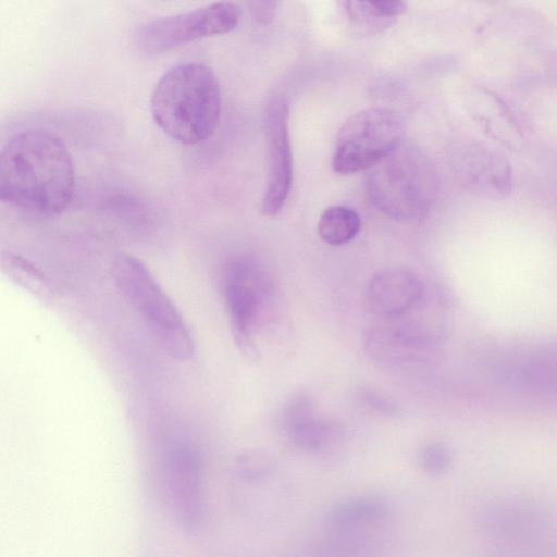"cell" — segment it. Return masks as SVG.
Segmentation results:
<instances>
[{
  "label": "cell",
  "instance_id": "14",
  "mask_svg": "<svg viewBox=\"0 0 557 557\" xmlns=\"http://www.w3.org/2000/svg\"><path fill=\"white\" fill-rule=\"evenodd\" d=\"M467 157L468 180L479 191L504 196L510 190L511 171L503 156L485 146L474 145Z\"/></svg>",
  "mask_w": 557,
  "mask_h": 557
},
{
  "label": "cell",
  "instance_id": "19",
  "mask_svg": "<svg viewBox=\"0 0 557 557\" xmlns=\"http://www.w3.org/2000/svg\"><path fill=\"white\" fill-rule=\"evenodd\" d=\"M2 270L8 277L27 293L39 299H47L51 294L49 281L29 260L11 252L2 255Z\"/></svg>",
  "mask_w": 557,
  "mask_h": 557
},
{
  "label": "cell",
  "instance_id": "16",
  "mask_svg": "<svg viewBox=\"0 0 557 557\" xmlns=\"http://www.w3.org/2000/svg\"><path fill=\"white\" fill-rule=\"evenodd\" d=\"M519 379L532 391L557 395V343L530 352L520 366Z\"/></svg>",
  "mask_w": 557,
  "mask_h": 557
},
{
  "label": "cell",
  "instance_id": "21",
  "mask_svg": "<svg viewBox=\"0 0 557 557\" xmlns=\"http://www.w3.org/2000/svg\"><path fill=\"white\" fill-rule=\"evenodd\" d=\"M363 396L367 403L370 404V406L376 409L377 411L387 414L395 413L397 411L396 406L389 399L380 396L374 392L367 391Z\"/></svg>",
  "mask_w": 557,
  "mask_h": 557
},
{
  "label": "cell",
  "instance_id": "8",
  "mask_svg": "<svg viewBox=\"0 0 557 557\" xmlns=\"http://www.w3.org/2000/svg\"><path fill=\"white\" fill-rule=\"evenodd\" d=\"M267 271L250 257H237L225 267L224 300L234 342L248 357L256 355L252 330L272 284Z\"/></svg>",
  "mask_w": 557,
  "mask_h": 557
},
{
  "label": "cell",
  "instance_id": "15",
  "mask_svg": "<svg viewBox=\"0 0 557 557\" xmlns=\"http://www.w3.org/2000/svg\"><path fill=\"white\" fill-rule=\"evenodd\" d=\"M386 503L376 497H361L332 508L325 521L336 532H350L376 523L386 517Z\"/></svg>",
  "mask_w": 557,
  "mask_h": 557
},
{
  "label": "cell",
  "instance_id": "4",
  "mask_svg": "<svg viewBox=\"0 0 557 557\" xmlns=\"http://www.w3.org/2000/svg\"><path fill=\"white\" fill-rule=\"evenodd\" d=\"M111 274L122 297L140 314L169 356L186 361L195 354L193 337L180 311L153 274L138 258L120 253Z\"/></svg>",
  "mask_w": 557,
  "mask_h": 557
},
{
  "label": "cell",
  "instance_id": "2",
  "mask_svg": "<svg viewBox=\"0 0 557 557\" xmlns=\"http://www.w3.org/2000/svg\"><path fill=\"white\" fill-rule=\"evenodd\" d=\"M221 107L219 81L212 69L200 62H184L168 69L150 97L154 123L184 145L199 144L213 134Z\"/></svg>",
  "mask_w": 557,
  "mask_h": 557
},
{
  "label": "cell",
  "instance_id": "20",
  "mask_svg": "<svg viewBox=\"0 0 557 557\" xmlns=\"http://www.w3.org/2000/svg\"><path fill=\"white\" fill-rule=\"evenodd\" d=\"M418 460L424 471L431 474H438L448 468L451 456L446 445L431 443L421 448Z\"/></svg>",
  "mask_w": 557,
  "mask_h": 557
},
{
  "label": "cell",
  "instance_id": "10",
  "mask_svg": "<svg viewBox=\"0 0 557 557\" xmlns=\"http://www.w3.org/2000/svg\"><path fill=\"white\" fill-rule=\"evenodd\" d=\"M424 285L411 269L392 267L375 273L367 287V302L372 313L399 318L414 309L423 299Z\"/></svg>",
  "mask_w": 557,
  "mask_h": 557
},
{
  "label": "cell",
  "instance_id": "12",
  "mask_svg": "<svg viewBox=\"0 0 557 557\" xmlns=\"http://www.w3.org/2000/svg\"><path fill=\"white\" fill-rule=\"evenodd\" d=\"M363 344L372 358L388 363L422 359L429 347L425 337L417 331L392 326L368 329Z\"/></svg>",
  "mask_w": 557,
  "mask_h": 557
},
{
  "label": "cell",
  "instance_id": "13",
  "mask_svg": "<svg viewBox=\"0 0 557 557\" xmlns=\"http://www.w3.org/2000/svg\"><path fill=\"white\" fill-rule=\"evenodd\" d=\"M284 421L290 442L306 451L321 450L337 436L333 424L312 416L306 397H297L290 401Z\"/></svg>",
  "mask_w": 557,
  "mask_h": 557
},
{
  "label": "cell",
  "instance_id": "3",
  "mask_svg": "<svg viewBox=\"0 0 557 557\" xmlns=\"http://www.w3.org/2000/svg\"><path fill=\"white\" fill-rule=\"evenodd\" d=\"M436 172L417 147L401 144L392 154L371 168L367 191L384 214L401 222L424 219L435 199Z\"/></svg>",
  "mask_w": 557,
  "mask_h": 557
},
{
  "label": "cell",
  "instance_id": "6",
  "mask_svg": "<svg viewBox=\"0 0 557 557\" xmlns=\"http://www.w3.org/2000/svg\"><path fill=\"white\" fill-rule=\"evenodd\" d=\"M240 14V8L234 2H212L143 23L135 33V44L148 53L164 52L197 39L228 33L238 24Z\"/></svg>",
  "mask_w": 557,
  "mask_h": 557
},
{
  "label": "cell",
  "instance_id": "7",
  "mask_svg": "<svg viewBox=\"0 0 557 557\" xmlns=\"http://www.w3.org/2000/svg\"><path fill=\"white\" fill-rule=\"evenodd\" d=\"M160 463V486L174 518L187 530H196L205 518L202 461L187 440L166 444Z\"/></svg>",
  "mask_w": 557,
  "mask_h": 557
},
{
  "label": "cell",
  "instance_id": "9",
  "mask_svg": "<svg viewBox=\"0 0 557 557\" xmlns=\"http://www.w3.org/2000/svg\"><path fill=\"white\" fill-rule=\"evenodd\" d=\"M267 187L262 198L263 215L274 216L283 208L293 183V156L288 133V103L272 97L265 108Z\"/></svg>",
  "mask_w": 557,
  "mask_h": 557
},
{
  "label": "cell",
  "instance_id": "11",
  "mask_svg": "<svg viewBox=\"0 0 557 557\" xmlns=\"http://www.w3.org/2000/svg\"><path fill=\"white\" fill-rule=\"evenodd\" d=\"M486 530L497 537L520 543L543 542L550 536L552 523L539 508L525 504H500L484 515Z\"/></svg>",
  "mask_w": 557,
  "mask_h": 557
},
{
  "label": "cell",
  "instance_id": "1",
  "mask_svg": "<svg viewBox=\"0 0 557 557\" xmlns=\"http://www.w3.org/2000/svg\"><path fill=\"white\" fill-rule=\"evenodd\" d=\"M75 191V170L64 141L44 128L13 134L0 153V199L45 215L62 212Z\"/></svg>",
  "mask_w": 557,
  "mask_h": 557
},
{
  "label": "cell",
  "instance_id": "17",
  "mask_svg": "<svg viewBox=\"0 0 557 557\" xmlns=\"http://www.w3.org/2000/svg\"><path fill=\"white\" fill-rule=\"evenodd\" d=\"M361 228L359 214L351 208L332 206L326 208L318 222L320 238L333 246L352 240Z\"/></svg>",
  "mask_w": 557,
  "mask_h": 557
},
{
  "label": "cell",
  "instance_id": "18",
  "mask_svg": "<svg viewBox=\"0 0 557 557\" xmlns=\"http://www.w3.org/2000/svg\"><path fill=\"white\" fill-rule=\"evenodd\" d=\"M383 552L371 539L338 533L311 545L302 557H384Z\"/></svg>",
  "mask_w": 557,
  "mask_h": 557
},
{
  "label": "cell",
  "instance_id": "5",
  "mask_svg": "<svg viewBox=\"0 0 557 557\" xmlns=\"http://www.w3.org/2000/svg\"><path fill=\"white\" fill-rule=\"evenodd\" d=\"M403 137L404 123L395 111L381 107L363 109L339 128L333 170L351 174L373 168L403 144Z\"/></svg>",
  "mask_w": 557,
  "mask_h": 557
}]
</instances>
